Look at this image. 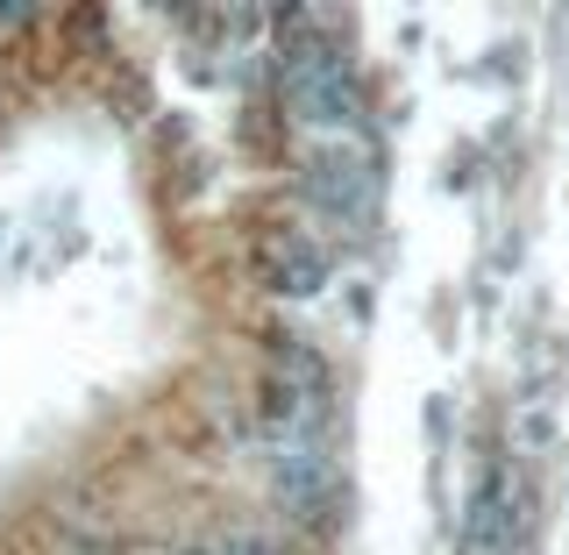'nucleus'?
Segmentation results:
<instances>
[{"label":"nucleus","instance_id":"nucleus-1","mask_svg":"<svg viewBox=\"0 0 569 555\" xmlns=\"http://www.w3.org/2000/svg\"><path fill=\"white\" fill-rule=\"evenodd\" d=\"M292 107L299 121H313V129H335V121L356 115V71L342 58H292Z\"/></svg>","mask_w":569,"mask_h":555}]
</instances>
